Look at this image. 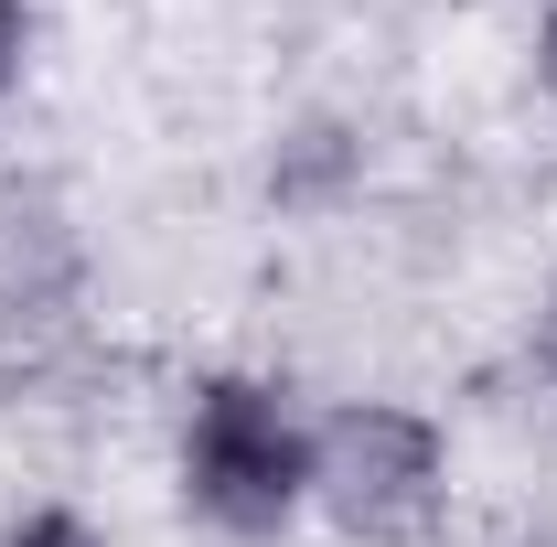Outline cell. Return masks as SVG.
<instances>
[{
	"instance_id": "cell-4",
	"label": "cell",
	"mask_w": 557,
	"mask_h": 547,
	"mask_svg": "<svg viewBox=\"0 0 557 547\" xmlns=\"http://www.w3.org/2000/svg\"><path fill=\"white\" fill-rule=\"evenodd\" d=\"M11 54H22V11L0 0V75H11Z\"/></svg>"
},
{
	"instance_id": "cell-2",
	"label": "cell",
	"mask_w": 557,
	"mask_h": 547,
	"mask_svg": "<svg viewBox=\"0 0 557 547\" xmlns=\"http://www.w3.org/2000/svg\"><path fill=\"white\" fill-rule=\"evenodd\" d=\"M311 483L333 494L344 526H364V537H408L418 515L440 505V440H429L408 409H354V418H333Z\"/></svg>"
},
{
	"instance_id": "cell-5",
	"label": "cell",
	"mask_w": 557,
	"mask_h": 547,
	"mask_svg": "<svg viewBox=\"0 0 557 547\" xmlns=\"http://www.w3.org/2000/svg\"><path fill=\"white\" fill-rule=\"evenodd\" d=\"M547 75H557V22H547Z\"/></svg>"
},
{
	"instance_id": "cell-1",
	"label": "cell",
	"mask_w": 557,
	"mask_h": 547,
	"mask_svg": "<svg viewBox=\"0 0 557 547\" xmlns=\"http://www.w3.org/2000/svg\"><path fill=\"white\" fill-rule=\"evenodd\" d=\"M300 440H289V418H278L269 387H205V409H194V494H205V515L225 526H278L289 505H300Z\"/></svg>"
},
{
	"instance_id": "cell-3",
	"label": "cell",
	"mask_w": 557,
	"mask_h": 547,
	"mask_svg": "<svg viewBox=\"0 0 557 547\" xmlns=\"http://www.w3.org/2000/svg\"><path fill=\"white\" fill-rule=\"evenodd\" d=\"M11 547H86V526H75V515H33Z\"/></svg>"
}]
</instances>
